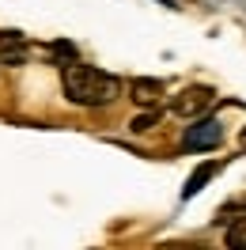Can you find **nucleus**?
Listing matches in <instances>:
<instances>
[{
	"label": "nucleus",
	"instance_id": "6",
	"mask_svg": "<svg viewBox=\"0 0 246 250\" xmlns=\"http://www.w3.org/2000/svg\"><path fill=\"white\" fill-rule=\"evenodd\" d=\"M224 239H227L231 250H246V216L235 220V224L227 228V235H224Z\"/></svg>",
	"mask_w": 246,
	"mask_h": 250
},
{
	"label": "nucleus",
	"instance_id": "7",
	"mask_svg": "<svg viewBox=\"0 0 246 250\" xmlns=\"http://www.w3.org/2000/svg\"><path fill=\"white\" fill-rule=\"evenodd\" d=\"M49 57L61 61V64H72L76 61V46H72V42H53V46H49Z\"/></svg>",
	"mask_w": 246,
	"mask_h": 250
},
{
	"label": "nucleus",
	"instance_id": "5",
	"mask_svg": "<svg viewBox=\"0 0 246 250\" xmlns=\"http://www.w3.org/2000/svg\"><path fill=\"white\" fill-rule=\"evenodd\" d=\"M216 171H220V163H201L197 171H193L189 178H185V189H182V197H193V193H201V186H205V182H208V178H212Z\"/></svg>",
	"mask_w": 246,
	"mask_h": 250
},
{
	"label": "nucleus",
	"instance_id": "1",
	"mask_svg": "<svg viewBox=\"0 0 246 250\" xmlns=\"http://www.w3.org/2000/svg\"><path fill=\"white\" fill-rule=\"evenodd\" d=\"M61 87L64 99L76 103V106H106L118 99V80L102 72V68H91V64H64L61 68Z\"/></svg>",
	"mask_w": 246,
	"mask_h": 250
},
{
	"label": "nucleus",
	"instance_id": "4",
	"mask_svg": "<svg viewBox=\"0 0 246 250\" xmlns=\"http://www.w3.org/2000/svg\"><path fill=\"white\" fill-rule=\"evenodd\" d=\"M129 95H133L137 106H155V103L163 99V83H159V80H148V76H137L129 83Z\"/></svg>",
	"mask_w": 246,
	"mask_h": 250
},
{
	"label": "nucleus",
	"instance_id": "2",
	"mask_svg": "<svg viewBox=\"0 0 246 250\" xmlns=\"http://www.w3.org/2000/svg\"><path fill=\"white\" fill-rule=\"evenodd\" d=\"M220 144H224V122H216V118H193V125L182 133L185 152H212Z\"/></svg>",
	"mask_w": 246,
	"mask_h": 250
},
{
	"label": "nucleus",
	"instance_id": "9",
	"mask_svg": "<svg viewBox=\"0 0 246 250\" xmlns=\"http://www.w3.org/2000/svg\"><path fill=\"white\" fill-rule=\"evenodd\" d=\"M239 141H243V148H246V129H243V137H239Z\"/></svg>",
	"mask_w": 246,
	"mask_h": 250
},
{
	"label": "nucleus",
	"instance_id": "3",
	"mask_svg": "<svg viewBox=\"0 0 246 250\" xmlns=\"http://www.w3.org/2000/svg\"><path fill=\"white\" fill-rule=\"evenodd\" d=\"M212 103H216V91H212V87H185V91L170 103V110H174L178 118H205Z\"/></svg>",
	"mask_w": 246,
	"mask_h": 250
},
{
	"label": "nucleus",
	"instance_id": "8",
	"mask_svg": "<svg viewBox=\"0 0 246 250\" xmlns=\"http://www.w3.org/2000/svg\"><path fill=\"white\" fill-rule=\"evenodd\" d=\"M155 122H159V114H155V110H148V114L133 118V122H129V129H133V133H148V129H152Z\"/></svg>",
	"mask_w": 246,
	"mask_h": 250
}]
</instances>
